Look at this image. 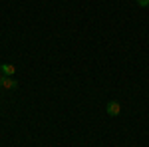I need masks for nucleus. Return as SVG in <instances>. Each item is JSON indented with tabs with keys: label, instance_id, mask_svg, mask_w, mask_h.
<instances>
[{
	"label": "nucleus",
	"instance_id": "nucleus-1",
	"mask_svg": "<svg viewBox=\"0 0 149 147\" xmlns=\"http://www.w3.org/2000/svg\"><path fill=\"white\" fill-rule=\"evenodd\" d=\"M0 86L6 88V90H14L18 84H16V79H12L10 76H0Z\"/></svg>",
	"mask_w": 149,
	"mask_h": 147
},
{
	"label": "nucleus",
	"instance_id": "nucleus-2",
	"mask_svg": "<svg viewBox=\"0 0 149 147\" xmlns=\"http://www.w3.org/2000/svg\"><path fill=\"white\" fill-rule=\"evenodd\" d=\"M119 111H121V105H119L117 102L107 103V113H109V115H119Z\"/></svg>",
	"mask_w": 149,
	"mask_h": 147
},
{
	"label": "nucleus",
	"instance_id": "nucleus-3",
	"mask_svg": "<svg viewBox=\"0 0 149 147\" xmlns=\"http://www.w3.org/2000/svg\"><path fill=\"white\" fill-rule=\"evenodd\" d=\"M14 72H16V68H14L12 64H4V66H2V74H4V76H12Z\"/></svg>",
	"mask_w": 149,
	"mask_h": 147
},
{
	"label": "nucleus",
	"instance_id": "nucleus-4",
	"mask_svg": "<svg viewBox=\"0 0 149 147\" xmlns=\"http://www.w3.org/2000/svg\"><path fill=\"white\" fill-rule=\"evenodd\" d=\"M137 4H139V6H147L149 0H137Z\"/></svg>",
	"mask_w": 149,
	"mask_h": 147
},
{
	"label": "nucleus",
	"instance_id": "nucleus-5",
	"mask_svg": "<svg viewBox=\"0 0 149 147\" xmlns=\"http://www.w3.org/2000/svg\"><path fill=\"white\" fill-rule=\"evenodd\" d=\"M0 72H2V64H0Z\"/></svg>",
	"mask_w": 149,
	"mask_h": 147
}]
</instances>
